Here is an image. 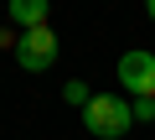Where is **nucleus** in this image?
Instances as JSON below:
<instances>
[{
	"label": "nucleus",
	"mask_w": 155,
	"mask_h": 140,
	"mask_svg": "<svg viewBox=\"0 0 155 140\" xmlns=\"http://www.w3.org/2000/svg\"><path fill=\"white\" fill-rule=\"evenodd\" d=\"M129 114H134V125H155V99H134Z\"/></svg>",
	"instance_id": "nucleus-6"
},
{
	"label": "nucleus",
	"mask_w": 155,
	"mask_h": 140,
	"mask_svg": "<svg viewBox=\"0 0 155 140\" xmlns=\"http://www.w3.org/2000/svg\"><path fill=\"white\" fill-rule=\"evenodd\" d=\"M16 62L26 67V73H47V67L57 62V31L52 26H31L16 36Z\"/></svg>",
	"instance_id": "nucleus-2"
},
{
	"label": "nucleus",
	"mask_w": 155,
	"mask_h": 140,
	"mask_svg": "<svg viewBox=\"0 0 155 140\" xmlns=\"http://www.w3.org/2000/svg\"><path fill=\"white\" fill-rule=\"evenodd\" d=\"M129 125H134V114H129V104L114 99V94H93L88 109H83V130H88L93 140H124Z\"/></svg>",
	"instance_id": "nucleus-1"
},
{
	"label": "nucleus",
	"mask_w": 155,
	"mask_h": 140,
	"mask_svg": "<svg viewBox=\"0 0 155 140\" xmlns=\"http://www.w3.org/2000/svg\"><path fill=\"white\" fill-rule=\"evenodd\" d=\"M62 99H67L78 114H83V109H88V99H93V88H88L83 78H67V83H62Z\"/></svg>",
	"instance_id": "nucleus-5"
},
{
	"label": "nucleus",
	"mask_w": 155,
	"mask_h": 140,
	"mask_svg": "<svg viewBox=\"0 0 155 140\" xmlns=\"http://www.w3.org/2000/svg\"><path fill=\"white\" fill-rule=\"evenodd\" d=\"M145 16H150V21H155V0H150V5H145Z\"/></svg>",
	"instance_id": "nucleus-7"
},
{
	"label": "nucleus",
	"mask_w": 155,
	"mask_h": 140,
	"mask_svg": "<svg viewBox=\"0 0 155 140\" xmlns=\"http://www.w3.org/2000/svg\"><path fill=\"white\" fill-rule=\"evenodd\" d=\"M114 73L134 99H155V52H124Z\"/></svg>",
	"instance_id": "nucleus-3"
},
{
	"label": "nucleus",
	"mask_w": 155,
	"mask_h": 140,
	"mask_svg": "<svg viewBox=\"0 0 155 140\" xmlns=\"http://www.w3.org/2000/svg\"><path fill=\"white\" fill-rule=\"evenodd\" d=\"M47 16H52V5H47V0H11V21H16L21 31L47 26Z\"/></svg>",
	"instance_id": "nucleus-4"
}]
</instances>
